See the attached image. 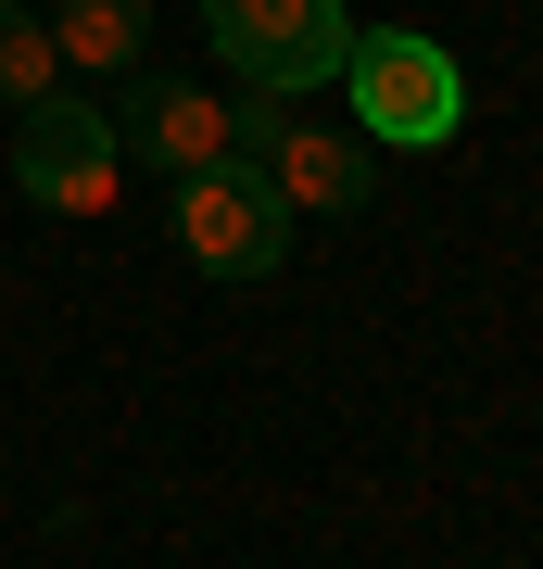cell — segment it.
<instances>
[{"instance_id": "6da1fadb", "label": "cell", "mask_w": 543, "mask_h": 569, "mask_svg": "<svg viewBox=\"0 0 543 569\" xmlns=\"http://www.w3.org/2000/svg\"><path fill=\"white\" fill-rule=\"evenodd\" d=\"M342 89H354L366 140H404V152H443L455 127H467V77H455V51L418 39V26H354Z\"/></svg>"}, {"instance_id": "7a4b0ae2", "label": "cell", "mask_w": 543, "mask_h": 569, "mask_svg": "<svg viewBox=\"0 0 543 569\" xmlns=\"http://www.w3.org/2000/svg\"><path fill=\"white\" fill-rule=\"evenodd\" d=\"M202 39L241 89L291 102V89H342V51H354V13L342 0H202Z\"/></svg>"}, {"instance_id": "3957f363", "label": "cell", "mask_w": 543, "mask_h": 569, "mask_svg": "<svg viewBox=\"0 0 543 569\" xmlns=\"http://www.w3.org/2000/svg\"><path fill=\"white\" fill-rule=\"evenodd\" d=\"M178 253L202 266V279H241L253 291V279L291 266V203L228 152V164H202V178H178Z\"/></svg>"}, {"instance_id": "277c9868", "label": "cell", "mask_w": 543, "mask_h": 569, "mask_svg": "<svg viewBox=\"0 0 543 569\" xmlns=\"http://www.w3.org/2000/svg\"><path fill=\"white\" fill-rule=\"evenodd\" d=\"M114 178H127V140H114V114H101V102L51 89V102L13 114V190H26L39 216H101V203H114Z\"/></svg>"}, {"instance_id": "5b68a950", "label": "cell", "mask_w": 543, "mask_h": 569, "mask_svg": "<svg viewBox=\"0 0 543 569\" xmlns=\"http://www.w3.org/2000/svg\"><path fill=\"white\" fill-rule=\"evenodd\" d=\"M127 152H152L164 178H202V164H228L241 152V127H228V89H202V77H140L127 89V127H114Z\"/></svg>"}, {"instance_id": "8992f818", "label": "cell", "mask_w": 543, "mask_h": 569, "mask_svg": "<svg viewBox=\"0 0 543 569\" xmlns=\"http://www.w3.org/2000/svg\"><path fill=\"white\" fill-rule=\"evenodd\" d=\"M265 190H279L291 216H354L366 190H380V164H366V140H329V127H303V114H279L265 140L241 152Z\"/></svg>"}, {"instance_id": "52a82bcc", "label": "cell", "mask_w": 543, "mask_h": 569, "mask_svg": "<svg viewBox=\"0 0 543 569\" xmlns=\"http://www.w3.org/2000/svg\"><path fill=\"white\" fill-rule=\"evenodd\" d=\"M51 51H63V77H127L152 39V0H51Z\"/></svg>"}, {"instance_id": "ba28073f", "label": "cell", "mask_w": 543, "mask_h": 569, "mask_svg": "<svg viewBox=\"0 0 543 569\" xmlns=\"http://www.w3.org/2000/svg\"><path fill=\"white\" fill-rule=\"evenodd\" d=\"M51 89H63V51H51V26L0 0V102L26 114V102H51Z\"/></svg>"}]
</instances>
